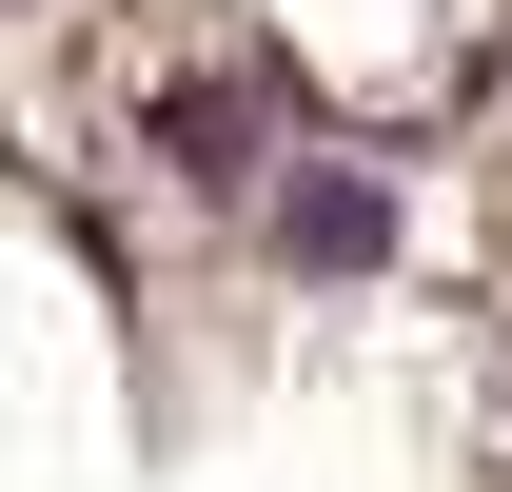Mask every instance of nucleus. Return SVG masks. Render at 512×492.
Returning <instances> with one entry per match:
<instances>
[{"mask_svg":"<svg viewBox=\"0 0 512 492\" xmlns=\"http://www.w3.org/2000/svg\"><path fill=\"white\" fill-rule=\"evenodd\" d=\"M394 178L375 158H335V138H276V178H256V256L276 276H316V296H355V276H394Z\"/></svg>","mask_w":512,"mask_h":492,"instance_id":"1","label":"nucleus"}]
</instances>
